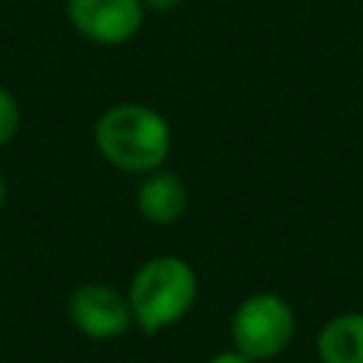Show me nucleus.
Masks as SVG:
<instances>
[{"instance_id": "1", "label": "nucleus", "mask_w": 363, "mask_h": 363, "mask_svg": "<svg viewBox=\"0 0 363 363\" xmlns=\"http://www.w3.org/2000/svg\"><path fill=\"white\" fill-rule=\"evenodd\" d=\"M94 145L111 167L145 176L164 167L173 147V128L156 108L128 99L99 113L94 125Z\"/></svg>"}, {"instance_id": "2", "label": "nucleus", "mask_w": 363, "mask_h": 363, "mask_svg": "<svg viewBox=\"0 0 363 363\" xmlns=\"http://www.w3.org/2000/svg\"><path fill=\"white\" fill-rule=\"evenodd\" d=\"M125 295L133 326L145 335H159L190 315L199 298V275L187 258L159 252L136 267Z\"/></svg>"}, {"instance_id": "3", "label": "nucleus", "mask_w": 363, "mask_h": 363, "mask_svg": "<svg viewBox=\"0 0 363 363\" xmlns=\"http://www.w3.org/2000/svg\"><path fill=\"white\" fill-rule=\"evenodd\" d=\"M295 309L278 292H252L238 301L230 315L233 349L255 363L275 360L295 337Z\"/></svg>"}, {"instance_id": "4", "label": "nucleus", "mask_w": 363, "mask_h": 363, "mask_svg": "<svg viewBox=\"0 0 363 363\" xmlns=\"http://www.w3.org/2000/svg\"><path fill=\"white\" fill-rule=\"evenodd\" d=\"M68 320L88 340H116L133 329L128 295L105 281H85L68 295Z\"/></svg>"}, {"instance_id": "5", "label": "nucleus", "mask_w": 363, "mask_h": 363, "mask_svg": "<svg viewBox=\"0 0 363 363\" xmlns=\"http://www.w3.org/2000/svg\"><path fill=\"white\" fill-rule=\"evenodd\" d=\"M142 0H65V20L71 28L94 45H125L145 23Z\"/></svg>"}, {"instance_id": "6", "label": "nucleus", "mask_w": 363, "mask_h": 363, "mask_svg": "<svg viewBox=\"0 0 363 363\" xmlns=\"http://www.w3.org/2000/svg\"><path fill=\"white\" fill-rule=\"evenodd\" d=\"M133 204L139 216L153 227H170L176 224L187 210V184L173 170H150L142 176Z\"/></svg>"}, {"instance_id": "7", "label": "nucleus", "mask_w": 363, "mask_h": 363, "mask_svg": "<svg viewBox=\"0 0 363 363\" xmlns=\"http://www.w3.org/2000/svg\"><path fill=\"white\" fill-rule=\"evenodd\" d=\"M320 363H363V312H340L315 335Z\"/></svg>"}, {"instance_id": "8", "label": "nucleus", "mask_w": 363, "mask_h": 363, "mask_svg": "<svg viewBox=\"0 0 363 363\" xmlns=\"http://www.w3.org/2000/svg\"><path fill=\"white\" fill-rule=\"evenodd\" d=\"M20 122H23V111L17 96L6 85H0V147L20 133Z\"/></svg>"}, {"instance_id": "9", "label": "nucleus", "mask_w": 363, "mask_h": 363, "mask_svg": "<svg viewBox=\"0 0 363 363\" xmlns=\"http://www.w3.org/2000/svg\"><path fill=\"white\" fill-rule=\"evenodd\" d=\"M207 363H255V360H250V357H247V354H241L238 349H224V352L213 354Z\"/></svg>"}, {"instance_id": "10", "label": "nucleus", "mask_w": 363, "mask_h": 363, "mask_svg": "<svg viewBox=\"0 0 363 363\" xmlns=\"http://www.w3.org/2000/svg\"><path fill=\"white\" fill-rule=\"evenodd\" d=\"M147 11H173L176 6H182L184 0H142Z\"/></svg>"}, {"instance_id": "11", "label": "nucleus", "mask_w": 363, "mask_h": 363, "mask_svg": "<svg viewBox=\"0 0 363 363\" xmlns=\"http://www.w3.org/2000/svg\"><path fill=\"white\" fill-rule=\"evenodd\" d=\"M6 199H9V184H6V179H3V173H0V213H3V207H6Z\"/></svg>"}]
</instances>
